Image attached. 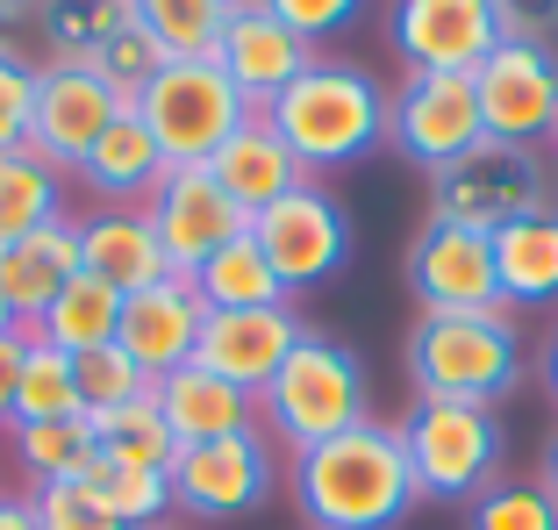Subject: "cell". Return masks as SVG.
Wrapping results in <instances>:
<instances>
[{"instance_id": "1", "label": "cell", "mask_w": 558, "mask_h": 530, "mask_svg": "<svg viewBox=\"0 0 558 530\" xmlns=\"http://www.w3.org/2000/svg\"><path fill=\"white\" fill-rule=\"evenodd\" d=\"M287 495H294L308 530H401L415 495L401 423H359V431L308 445L287 459Z\"/></svg>"}, {"instance_id": "2", "label": "cell", "mask_w": 558, "mask_h": 530, "mask_svg": "<svg viewBox=\"0 0 558 530\" xmlns=\"http://www.w3.org/2000/svg\"><path fill=\"white\" fill-rule=\"evenodd\" d=\"M265 122L294 144V158L308 172H337V166H359V158H373V150L387 144L395 100L379 94L373 72L315 50V65L265 108Z\"/></svg>"}, {"instance_id": "3", "label": "cell", "mask_w": 558, "mask_h": 530, "mask_svg": "<svg viewBox=\"0 0 558 530\" xmlns=\"http://www.w3.org/2000/svg\"><path fill=\"white\" fill-rule=\"evenodd\" d=\"M373 423V387H365V359L337 337L308 330L279 373L258 387V431L272 445H287V459L308 445H329V437Z\"/></svg>"}, {"instance_id": "4", "label": "cell", "mask_w": 558, "mask_h": 530, "mask_svg": "<svg viewBox=\"0 0 558 530\" xmlns=\"http://www.w3.org/2000/svg\"><path fill=\"white\" fill-rule=\"evenodd\" d=\"M415 395L437 401H501L523 381V351H515V309H480V315H451V309H423L409 323L401 345Z\"/></svg>"}, {"instance_id": "5", "label": "cell", "mask_w": 558, "mask_h": 530, "mask_svg": "<svg viewBox=\"0 0 558 530\" xmlns=\"http://www.w3.org/2000/svg\"><path fill=\"white\" fill-rule=\"evenodd\" d=\"M401 451L423 502H473L501 481V415L487 401L415 395V409L401 415Z\"/></svg>"}, {"instance_id": "6", "label": "cell", "mask_w": 558, "mask_h": 530, "mask_svg": "<svg viewBox=\"0 0 558 530\" xmlns=\"http://www.w3.org/2000/svg\"><path fill=\"white\" fill-rule=\"evenodd\" d=\"M544 208H558V180H551L537 144H494V136H480L465 158L429 172V216H451L465 230L494 237L523 216H544Z\"/></svg>"}, {"instance_id": "7", "label": "cell", "mask_w": 558, "mask_h": 530, "mask_svg": "<svg viewBox=\"0 0 558 530\" xmlns=\"http://www.w3.org/2000/svg\"><path fill=\"white\" fill-rule=\"evenodd\" d=\"M136 116H144V130L158 136V150L172 166H208L258 108L236 94V80L215 65V58H172V65L136 94Z\"/></svg>"}, {"instance_id": "8", "label": "cell", "mask_w": 558, "mask_h": 530, "mask_svg": "<svg viewBox=\"0 0 558 530\" xmlns=\"http://www.w3.org/2000/svg\"><path fill=\"white\" fill-rule=\"evenodd\" d=\"M279 487V445L265 431H236L215 445H180L172 459V509L201 523H236L265 509Z\"/></svg>"}, {"instance_id": "9", "label": "cell", "mask_w": 558, "mask_h": 530, "mask_svg": "<svg viewBox=\"0 0 558 530\" xmlns=\"http://www.w3.org/2000/svg\"><path fill=\"white\" fill-rule=\"evenodd\" d=\"M251 237H258L265 265L279 273L287 294L323 287L329 273H344V258H351V216H344V201L329 194L323 180L294 186V194L272 201L265 216H251Z\"/></svg>"}, {"instance_id": "10", "label": "cell", "mask_w": 558, "mask_h": 530, "mask_svg": "<svg viewBox=\"0 0 558 530\" xmlns=\"http://www.w3.org/2000/svg\"><path fill=\"white\" fill-rule=\"evenodd\" d=\"M480 94V130L494 144H551L558 136V50L551 44H501L473 72Z\"/></svg>"}, {"instance_id": "11", "label": "cell", "mask_w": 558, "mask_h": 530, "mask_svg": "<svg viewBox=\"0 0 558 530\" xmlns=\"http://www.w3.org/2000/svg\"><path fill=\"white\" fill-rule=\"evenodd\" d=\"M144 216H150V230H158V244H165V258H172L180 280H194L230 237L251 230V216L222 194V180L208 166H172L158 180V194L144 201Z\"/></svg>"}, {"instance_id": "12", "label": "cell", "mask_w": 558, "mask_h": 530, "mask_svg": "<svg viewBox=\"0 0 558 530\" xmlns=\"http://www.w3.org/2000/svg\"><path fill=\"white\" fill-rule=\"evenodd\" d=\"M401 158H415L423 172H444L451 158L480 144V94L473 72H409L395 94V122H387Z\"/></svg>"}, {"instance_id": "13", "label": "cell", "mask_w": 558, "mask_h": 530, "mask_svg": "<svg viewBox=\"0 0 558 530\" xmlns=\"http://www.w3.org/2000/svg\"><path fill=\"white\" fill-rule=\"evenodd\" d=\"M409 294L423 309H451V315H480V309H509L501 280H494V237L465 230L451 216H429L409 244Z\"/></svg>"}, {"instance_id": "14", "label": "cell", "mask_w": 558, "mask_h": 530, "mask_svg": "<svg viewBox=\"0 0 558 530\" xmlns=\"http://www.w3.org/2000/svg\"><path fill=\"white\" fill-rule=\"evenodd\" d=\"M130 100L100 80L94 65H36V116H29V150L44 166L72 172L86 150L100 144V130L122 116Z\"/></svg>"}, {"instance_id": "15", "label": "cell", "mask_w": 558, "mask_h": 530, "mask_svg": "<svg viewBox=\"0 0 558 530\" xmlns=\"http://www.w3.org/2000/svg\"><path fill=\"white\" fill-rule=\"evenodd\" d=\"M387 36L409 72H480L501 44V15L494 0H395Z\"/></svg>"}, {"instance_id": "16", "label": "cell", "mask_w": 558, "mask_h": 530, "mask_svg": "<svg viewBox=\"0 0 558 530\" xmlns=\"http://www.w3.org/2000/svg\"><path fill=\"white\" fill-rule=\"evenodd\" d=\"M215 65L230 72L236 94L265 116V108H272V100L315 65V44H301V36L287 29L265 0H236L230 29H222V44H215Z\"/></svg>"}, {"instance_id": "17", "label": "cell", "mask_w": 558, "mask_h": 530, "mask_svg": "<svg viewBox=\"0 0 558 530\" xmlns=\"http://www.w3.org/2000/svg\"><path fill=\"white\" fill-rule=\"evenodd\" d=\"M201 323H208V309H201L194 280H180V273H165L158 287H136V294H122L116 345L130 351V359L150 373V387H158L165 373H180V365H194Z\"/></svg>"}, {"instance_id": "18", "label": "cell", "mask_w": 558, "mask_h": 530, "mask_svg": "<svg viewBox=\"0 0 558 530\" xmlns=\"http://www.w3.org/2000/svg\"><path fill=\"white\" fill-rule=\"evenodd\" d=\"M301 337H308V323L294 315V301H279V309H222V315L201 323L194 365H208V373L236 381L244 395H258Z\"/></svg>"}, {"instance_id": "19", "label": "cell", "mask_w": 558, "mask_h": 530, "mask_svg": "<svg viewBox=\"0 0 558 530\" xmlns=\"http://www.w3.org/2000/svg\"><path fill=\"white\" fill-rule=\"evenodd\" d=\"M165 172H172V158L158 150V136L144 130V116H136V108H122V116L100 130V144L86 150L80 166H72V180H80L100 208H144V201L158 194Z\"/></svg>"}, {"instance_id": "20", "label": "cell", "mask_w": 558, "mask_h": 530, "mask_svg": "<svg viewBox=\"0 0 558 530\" xmlns=\"http://www.w3.org/2000/svg\"><path fill=\"white\" fill-rule=\"evenodd\" d=\"M208 172L222 180V194H230L244 216H265L272 201H287L294 186H308V180H315V172L294 158V144H287V136H279L265 116H251L244 130L230 136V144L215 150Z\"/></svg>"}, {"instance_id": "21", "label": "cell", "mask_w": 558, "mask_h": 530, "mask_svg": "<svg viewBox=\"0 0 558 530\" xmlns=\"http://www.w3.org/2000/svg\"><path fill=\"white\" fill-rule=\"evenodd\" d=\"M158 401L165 431L180 437V445H215V437H236V431H258V395H244L236 381L208 373V365H180V373H165L150 387Z\"/></svg>"}, {"instance_id": "22", "label": "cell", "mask_w": 558, "mask_h": 530, "mask_svg": "<svg viewBox=\"0 0 558 530\" xmlns=\"http://www.w3.org/2000/svg\"><path fill=\"white\" fill-rule=\"evenodd\" d=\"M72 222H80V265L94 280H108L116 294L158 287L172 273V258H165L144 208H94V216H72Z\"/></svg>"}, {"instance_id": "23", "label": "cell", "mask_w": 558, "mask_h": 530, "mask_svg": "<svg viewBox=\"0 0 558 530\" xmlns=\"http://www.w3.org/2000/svg\"><path fill=\"white\" fill-rule=\"evenodd\" d=\"M80 273L86 265H80V222L72 216L0 251V294H8V309H15V330H36L44 309L65 294Z\"/></svg>"}, {"instance_id": "24", "label": "cell", "mask_w": 558, "mask_h": 530, "mask_svg": "<svg viewBox=\"0 0 558 530\" xmlns=\"http://www.w3.org/2000/svg\"><path fill=\"white\" fill-rule=\"evenodd\" d=\"M494 280L509 309H551L558 301V208L494 230Z\"/></svg>"}, {"instance_id": "25", "label": "cell", "mask_w": 558, "mask_h": 530, "mask_svg": "<svg viewBox=\"0 0 558 530\" xmlns=\"http://www.w3.org/2000/svg\"><path fill=\"white\" fill-rule=\"evenodd\" d=\"M65 222V172L36 150H0V251Z\"/></svg>"}, {"instance_id": "26", "label": "cell", "mask_w": 558, "mask_h": 530, "mask_svg": "<svg viewBox=\"0 0 558 530\" xmlns=\"http://www.w3.org/2000/svg\"><path fill=\"white\" fill-rule=\"evenodd\" d=\"M194 294H201V309H208V315H222V309H279V301H294L287 287H279V273L265 265V251H258V237H251V230L230 237V244L201 265Z\"/></svg>"}, {"instance_id": "27", "label": "cell", "mask_w": 558, "mask_h": 530, "mask_svg": "<svg viewBox=\"0 0 558 530\" xmlns=\"http://www.w3.org/2000/svg\"><path fill=\"white\" fill-rule=\"evenodd\" d=\"M130 22V0H36L29 36H44V65H86Z\"/></svg>"}, {"instance_id": "28", "label": "cell", "mask_w": 558, "mask_h": 530, "mask_svg": "<svg viewBox=\"0 0 558 530\" xmlns=\"http://www.w3.org/2000/svg\"><path fill=\"white\" fill-rule=\"evenodd\" d=\"M8 451H15V466H22V495H29V487H58V481H86L94 459H100L86 415L80 423H15V431H8Z\"/></svg>"}, {"instance_id": "29", "label": "cell", "mask_w": 558, "mask_h": 530, "mask_svg": "<svg viewBox=\"0 0 558 530\" xmlns=\"http://www.w3.org/2000/svg\"><path fill=\"white\" fill-rule=\"evenodd\" d=\"M116 323H122V294L108 280H94V273H80V280H72L65 294L44 309L36 337H44V345H58L65 359H80V351L116 345Z\"/></svg>"}, {"instance_id": "30", "label": "cell", "mask_w": 558, "mask_h": 530, "mask_svg": "<svg viewBox=\"0 0 558 530\" xmlns=\"http://www.w3.org/2000/svg\"><path fill=\"white\" fill-rule=\"evenodd\" d=\"M22 387H15V423H80L86 401H80V373L58 345H44L36 330H22ZM8 423V431H15Z\"/></svg>"}, {"instance_id": "31", "label": "cell", "mask_w": 558, "mask_h": 530, "mask_svg": "<svg viewBox=\"0 0 558 530\" xmlns=\"http://www.w3.org/2000/svg\"><path fill=\"white\" fill-rule=\"evenodd\" d=\"M236 0H130V22L165 44V58H215Z\"/></svg>"}, {"instance_id": "32", "label": "cell", "mask_w": 558, "mask_h": 530, "mask_svg": "<svg viewBox=\"0 0 558 530\" xmlns=\"http://www.w3.org/2000/svg\"><path fill=\"white\" fill-rule=\"evenodd\" d=\"M94 423V445L100 459H116V466H144V473H165L172 481V459H180V437L165 431V415L158 401H130V409H108V415H86Z\"/></svg>"}, {"instance_id": "33", "label": "cell", "mask_w": 558, "mask_h": 530, "mask_svg": "<svg viewBox=\"0 0 558 530\" xmlns=\"http://www.w3.org/2000/svg\"><path fill=\"white\" fill-rule=\"evenodd\" d=\"M86 487L108 502V516H116L122 530H144V523H165V516H172V481H165V473H144V466L94 459Z\"/></svg>"}, {"instance_id": "34", "label": "cell", "mask_w": 558, "mask_h": 530, "mask_svg": "<svg viewBox=\"0 0 558 530\" xmlns=\"http://www.w3.org/2000/svg\"><path fill=\"white\" fill-rule=\"evenodd\" d=\"M72 373H80V401H86V415L130 409V401H144V395H150V373H144V365H136L122 345L80 351V359H72Z\"/></svg>"}, {"instance_id": "35", "label": "cell", "mask_w": 558, "mask_h": 530, "mask_svg": "<svg viewBox=\"0 0 558 530\" xmlns=\"http://www.w3.org/2000/svg\"><path fill=\"white\" fill-rule=\"evenodd\" d=\"M86 65H94L100 80H108V86H116V94H122V100L136 108V94H144V86L158 80V72L172 65V58H165V44H158L150 29H136V22H122V29L108 36V44H100L94 58H86Z\"/></svg>"}, {"instance_id": "36", "label": "cell", "mask_w": 558, "mask_h": 530, "mask_svg": "<svg viewBox=\"0 0 558 530\" xmlns=\"http://www.w3.org/2000/svg\"><path fill=\"white\" fill-rule=\"evenodd\" d=\"M465 530H558V509L537 481H494L465 502Z\"/></svg>"}, {"instance_id": "37", "label": "cell", "mask_w": 558, "mask_h": 530, "mask_svg": "<svg viewBox=\"0 0 558 530\" xmlns=\"http://www.w3.org/2000/svg\"><path fill=\"white\" fill-rule=\"evenodd\" d=\"M29 502H36V523H44V530H122L116 516H108V502H100L86 481L29 487Z\"/></svg>"}, {"instance_id": "38", "label": "cell", "mask_w": 558, "mask_h": 530, "mask_svg": "<svg viewBox=\"0 0 558 530\" xmlns=\"http://www.w3.org/2000/svg\"><path fill=\"white\" fill-rule=\"evenodd\" d=\"M36 116V65L22 50H0V150H29Z\"/></svg>"}, {"instance_id": "39", "label": "cell", "mask_w": 558, "mask_h": 530, "mask_svg": "<svg viewBox=\"0 0 558 530\" xmlns=\"http://www.w3.org/2000/svg\"><path fill=\"white\" fill-rule=\"evenodd\" d=\"M287 29L301 36V44H323V36H337V29H351V22L365 15V0H265Z\"/></svg>"}, {"instance_id": "40", "label": "cell", "mask_w": 558, "mask_h": 530, "mask_svg": "<svg viewBox=\"0 0 558 530\" xmlns=\"http://www.w3.org/2000/svg\"><path fill=\"white\" fill-rule=\"evenodd\" d=\"M509 44H558V0H494Z\"/></svg>"}, {"instance_id": "41", "label": "cell", "mask_w": 558, "mask_h": 530, "mask_svg": "<svg viewBox=\"0 0 558 530\" xmlns=\"http://www.w3.org/2000/svg\"><path fill=\"white\" fill-rule=\"evenodd\" d=\"M22 345H29V337H22V330H8V337H0V431H8V423H15V387H22Z\"/></svg>"}, {"instance_id": "42", "label": "cell", "mask_w": 558, "mask_h": 530, "mask_svg": "<svg viewBox=\"0 0 558 530\" xmlns=\"http://www.w3.org/2000/svg\"><path fill=\"white\" fill-rule=\"evenodd\" d=\"M0 530H44L36 523V502L29 495H0Z\"/></svg>"}, {"instance_id": "43", "label": "cell", "mask_w": 558, "mask_h": 530, "mask_svg": "<svg viewBox=\"0 0 558 530\" xmlns=\"http://www.w3.org/2000/svg\"><path fill=\"white\" fill-rule=\"evenodd\" d=\"M537 487H544V495H551V509H558V437H551V445H544V473H537Z\"/></svg>"}, {"instance_id": "44", "label": "cell", "mask_w": 558, "mask_h": 530, "mask_svg": "<svg viewBox=\"0 0 558 530\" xmlns=\"http://www.w3.org/2000/svg\"><path fill=\"white\" fill-rule=\"evenodd\" d=\"M544 387H551V401H558V330H551V345H544Z\"/></svg>"}, {"instance_id": "45", "label": "cell", "mask_w": 558, "mask_h": 530, "mask_svg": "<svg viewBox=\"0 0 558 530\" xmlns=\"http://www.w3.org/2000/svg\"><path fill=\"white\" fill-rule=\"evenodd\" d=\"M0 50H22V22L8 15V8H0Z\"/></svg>"}, {"instance_id": "46", "label": "cell", "mask_w": 558, "mask_h": 530, "mask_svg": "<svg viewBox=\"0 0 558 530\" xmlns=\"http://www.w3.org/2000/svg\"><path fill=\"white\" fill-rule=\"evenodd\" d=\"M0 8H8V15H15L22 29H29V8H36V0H0Z\"/></svg>"}, {"instance_id": "47", "label": "cell", "mask_w": 558, "mask_h": 530, "mask_svg": "<svg viewBox=\"0 0 558 530\" xmlns=\"http://www.w3.org/2000/svg\"><path fill=\"white\" fill-rule=\"evenodd\" d=\"M15 330V309H8V294H0V337Z\"/></svg>"}, {"instance_id": "48", "label": "cell", "mask_w": 558, "mask_h": 530, "mask_svg": "<svg viewBox=\"0 0 558 530\" xmlns=\"http://www.w3.org/2000/svg\"><path fill=\"white\" fill-rule=\"evenodd\" d=\"M144 530H180V523H144Z\"/></svg>"}, {"instance_id": "49", "label": "cell", "mask_w": 558, "mask_h": 530, "mask_svg": "<svg viewBox=\"0 0 558 530\" xmlns=\"http://www.w3.org/2000/svg\"><path fill=\"white\" fill-rule=\"evenodd\" d=\"M551 150H558V136H551Z\"/></svg>"}, {"instance_id": "50", "label": "cell", "mask_w": 558, "mask_h": 530, "mask_svg": "<svg viewBox=\"0 0 558 530\" xmlns=\"http://www.w3.org/2000/svg\"><path fill=\"white\" fill-rule=\"evenodd\" d=\"M551 50H558V44H551Z\"/></svg>"}]
</instances>
